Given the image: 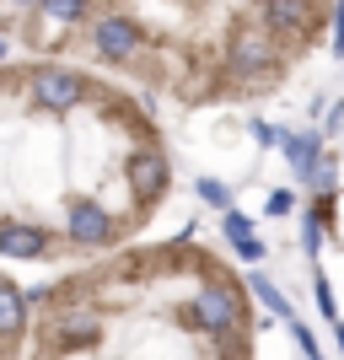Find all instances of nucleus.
<instances>
[{
  "label": "nucleus",
  "instance_id": "5",
  "mask_svg": "<svg viewBox=\"0 0 344 360\" xmlns=\"http://www.w3.org/2000/svg\"><path fill=\"white\" fill-rule=\"evenodd\" d=\"M65 231H70L81 248H103V242H113V215H108L103 205L81 199V205H70V221H65Z\"/></svg>",
  "mask_w": 344,
  "mask_h": 360
},
{
  "label": "nucleus",
  "instance_id": "16",
  "mask_svg": "<svg viewBox=\"0 0 344 360\" xmlns=\"http://www.w3.org/2000/svg\"><path fill=\"white\" fill-rule=\"evenodd\" d=\"M333 183H339V172H333V167L323 162V167H317V172H312V178H307V188H317V194L329 199V194H333Z\"/></svg>",
  "mask_w": 344,
  "mask_h": 360
},
{
  "label": "nucleus",
  "instance_id": "15",
  "mask_svg": "<svg viewBox=\"0 0 344 360\" xmlns=\"http://www.w3.org/2000/svg\"><path fill=\"white\" fill-rule=\"evenodd\" d=\"M253 290H258V301H264V307H269L274 317H291V301H285L280 290H274L269 280H264V274H253Z\"/></svg>",
  "mask_w": 344,
  "mask_h": 360
},
{
  "label": "nucleus",
  "instance_id": "11",
  "mask_svg": "<svg viewBox=\"0 0 344 360\" xmlns=\"http://www.w3.org/2000/svg\"><path fill=\"white\" fill-rule=\"evenodd\" d=\"M22 323H27V296L16 290V280H6L0 285V328H6V339H16Z\"/></svg>",
  "mask_w": 344,
  "mask_h": 360
},
{
  "label": "nucleus",
  "instance_id": "1",
  "mask_svg": "<svg viewBox=\"0 0 344 360\" xmlns=\"http://www.w3.org/2000/svg\"><path fill=\"white\" fill-rule=\"evenodd\" d=\"M199 323V328H210L215 339H226L231 328H242V317H248V307H242V296L226 280H210L205 290H199V301H194V312H189Z\"/></svg>",
  "mask_w": 344,
  "mask_h": 360
},
{
  "label": "nucleus",
  "instance_id": "19",
  "mask_svg": "<svg viewBox=\"0 0 344 360\" xmlns=\"http://www.w3.org/2000/svg\"><path fill=\"white\" fill-rule=\"evenodd\" d=\"M333 54H339V60H344V6H339V11H333Z\"/></svg>",
  "mask_w": 344,
  "mask_h": 360
},
{
  "label": "nucleus",
  "instance_id": "17",
  "mask_svg": "<svg viewBox=\"0 0 344 360\" xmlns=\"http://www.w3.org/2000/svg\"><path fill=\"white\" fill-rule=\"evenodd\" d=\"M248 135H253L258 146H280V140H285L280 129H274V124H264V119H253V124H248Z\"/></svg>",
  "mask_w": 344,
  "mask_h": 360
},
{
  "label": "nucleus",
  "instance_id": "13",
  "mask_svg": "<svg viewBox=\"0 0 344 360\" xmlns=\"http://www.w3.org/2000/svg\"><path fill=\"white\" fill-rule=\"evenodd\" d=\"M323 231H329V205H312V210H307V231H301V242H307L312 258H317V248H323Z\"/></svg>",
  "mask_w": 344,
  "mask_h": 360
},
{
  "label": "nucleus",
  "instance_id": "6",
  "mask_svg": "<svg viewBox=\"0 0 344 360\" xmlns=\"http://www.w3.org/2000/svg\"><path fill=\"white\" fill-rule=\"evenodd\" d=\"M124 178H129V188H135L140 199H156L167 188V156H162V150H129Z\"/></svg>",
  "mask_w": 344,
  "mask_h": 360
},
{
  "label": "nucleus",
  "instance_id": "12",
  "mask_svg": "<svg viewBox=\"0 0 344 360\" xmlns=\"http://www.w3.org/2000/svg\"><path fill=\"white\" fill-rule=\"evenodd\" d=\"M91 0H38V16H49V22H60V27H70V22H81L87 16Z\"/></svg>",
  "mask_w": 344,
  "mask_h": 360
},
{
  "label": "nucleus",
  "instance_id": "18",
  "mask_svg": "<svg viewBox=\"0 0 344 360\" xmlns=\"http://www.w3.org/2000/svg\"><path fill=\"white\" fill-rule=\"evenodd\" d=\"M317 307H323V317H333V323H344L339 312H333V290H329V280L317 274Z\"/></svg>",
  "mask_w": 344,
  "mask_h": 360
},
{
  "label": "nucleus",
  "instance_id": "20",
  "mask_svg": "<svg viewBox=\"0 0 344 360\" xmlns=\"http://www.w3.org/2000/svg\"><path fill=\"white\" fill-rule=\"evenodd\" d=\"M291 205H296V199L285 194V188H280V194H269V215H291Z\"/></svg>",
  "mask_w": 344,
  "mask_h": 360
},
{
  "label": "nucleus",
  "instance_id": "22",
  "mask_svg": "<svg viewBox=\"0 0 344 360\" xmlns=\"http://www.w3.org/2000/svg\"><path fill=\"white\" fill-rule=\"evenodd\" d=\"M317 360H323V355H317Z\"/></svg>",
  "mask_w": 344,
  "mask_h": 360
},
{
  "label": "nucleus",
  "instance_id": "21",
  "mask_svg": "<svg viewBox=\"0 0 344 360\" xmlns=\"http://www.w3.org/2000/svg\"><path fill=\"white\" fill-rule=\"evenodd\" d=\"M11 6H38V0H11Z\"/></svg>",
  "mask_w": 344,
  "mask_h": 360
},
{
  "label": "nucleus",
  "instance_id": "10",
  "mask_svg": "<svg viewBox=\"0 0 344 360\" xmlns=\"http://www.w3.org/2000/svg\"><path fill=\"white\" fill-rule=\"evenodd\" d=\"M258 16L269 32H296L307 27V0H258Z\"/></svg>",
  "mask_w": 344,
  "mask_h": 360
},
{
  "label": "nucleus",
  "instance_id": "7",
  "mask_svg": "<svg viewBox=\"0 0 344 360\" xmlns=\"http://www.w3.org/2000/svg\"><path fill=\"white\" fill-rule=\"evenodd\" d=\"M0 253L11 258V264H27V258H44L49 253V237L38 231V226L11 221V226H0Z\"/></svg>",
  "mask_w": 344,
  "mask_h": 360
},
{
  "label": "nucleus",
  "instance_id": "4",
  "mask_svg": "<svg viewBox=\"0 0 344 360\" xmlns=\"http://www.w3.org/2000/svg\"><path fill=\"white\" fill-rule=\"evenodd\" d=\"M269 60H274L269 27H258V22L237 27V38H231V70L237 75H258V70H269Z\"/></svg>",
  "mask_w": 344,
  "mask_h": 360
},
{
  "label": "nucleus",
  "instance_id": "8",
  "mask_svg": "<svg viewBox=\"0 0 344 360\" xmlns=\"http://www.w3.org/2000/svg\"><path fill=\"white\" fill-rule=\"evenodd\" d=\"M280 150H285V162L296 167V178L307 183L317 172V167H323V135H317V129H301V135H285L280 140Z\"/></svg>",
  "mask_w": 344,
  "mask_h": 360
},
{
  "label": "nucleus",
  "instance_id": "3",
  "mask_svg": "<svg viewBox=\"0 0 344 360\" xmlns=\"http://www.w3.org/2000/svg\"><path fill=\"white\" fill-rule=\"evenodd\" d=\"M91 49L103 54L108 65H124V60H135V49H140V27L129 22V16H97V27H91Z\"/></svg>",
  "mask_w": 344,
  "mask_h": 360
},
{
  "label": "nucleus",
  "instance_id": "14",
  "mask_svg": "<svg viewBox=\"0 0 344 360\" xmlns=\"http://www.w3.org/2000/svg\"><path fill=\"white\" fill-rule=\"evenodd\" d=\"M194 194L205 199V205H215V210H221V215L231 210V188H226L221 178H199V183H194Z\"/></svg>",
  "mask_w": 344,
  "mask_h": 360
},
{
  "label": "nucleus",
  "instance_id": "9",
  "mask_svg": "<svg viewBox=\"0 0 344 360\" xmlns=\"http://www.w3.org/2000/svg\"><path fill=\"white\" fill-rule=\"evenodd\" d=\"M221 231H226V242L237 248L242 264H264V237H253V221H248L242 210H226L221 215Z\"/></svg>",
  "mask_w": 344,
  "mask_h": 360
},
{
  "label": "nucleus",
  "instance_id": "2",
  "mask_svg": "<svg viewBox=\"0 0 344 360\" xmlns=\"http://www.w3.org/2000/svg\"><path fill=\"white\" fill-rule=\"evenodd\" d=\"M81 97H87V81L75 70H54V65H49V70L32 75V103L49 108V113H70Z\"/></svg>",
  "mask_w": 344,
  "mask_h": 360
}]
</instances>
